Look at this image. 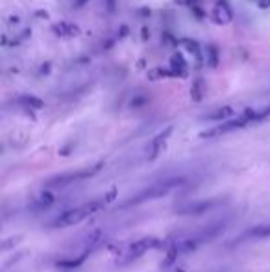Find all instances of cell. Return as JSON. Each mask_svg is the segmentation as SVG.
Here are the masks:
<instances>
[{
	"instance_id": "17",
	"label": "cell",
	"mask_w": 270,
	"mask_h": 272,
	"mask_svg": "<svg viewBox=\"0 0 270 272\" xmlns=\"http://www.w3.org/2000/svg\"><path fill=\"white\" fill-rule=\"evenodd\" d=\"M150 100H148V97H144V95H139V97H135V98H132V102H130V106L132 108H141V106H146Z\"/></svg>"
},
{
	"instance_id": "22",
	"label": "cell",
	"mask_w": 270,
	"mask_h": 272,
	"mask_svg": "<svg viewBox=\"0 0 270 272\" xmlns=\"http://www.w3.org/2000/svg\"><path fill=\"white\" fill-rule=\"evenodd\" d=\"M50 73V63H43L41 65V74H48Z\"/></svg>"
},
{
	"instance_id": "18",
	"label": "cell",
	"mask_w": 270,
	"mask_h": 272,
	"mask_svg": "<svg viewBox=\"0 0 270 272\" xmlns=\"http://www.w3.org/2000/svg\"><path fill=\"white\" fill-rule=\"evenodd\" d=\"M193 13H195V15H196V17H198V19H204V17H206V13H204V10H202L200 6H196V4H195V6H193Z\"/></svg>"
},
{
	"instance_id": "9",
	"label": "cell",
	"mask_w": 270,
	"mask_h": 272,
	"mask_svg": "<svg viewBox=\"0 0 270 272\" xmlns=\"http://www.w3.org/2000/svg\"><path fill=\"white\" fill-rule=\"evenodd\" d=\"M52 30H54V34L59 35V37H76V35L81 34L80 26L72 23H56V24H52Z\"/></svg>"
},
{
	"instance_id": "4",
	"label": "cell",
	"mask_w": 270,
	"mask_h": 272,
	"mask_svg": "<svg viewBox=\"0 0 270 272\" xmlns=\"http://www.w3.org/2000/svg\"><path fill=\"white\" fill-rule=\"evenodd\" d=\"M161 246V241L157 237H141L135 239L132 243L128 244L124 254L119 257V265H126V263H132V261L139 259L143 254H146L148 250H154Z\"/></svg>"
},
{
	"instance_id": "14",
	"label": "cell",
	"mask_w": 270,
	"mask_h": 272,
	"mask_svg": "<svg viewBox=\"0 0 270 272\" xmlns=\"http://www.w3.org/2000/svg\"><path fill=\"white\" fill-rule=\"evenodd\" d=\"M19 104H21V106H24V108H30V109L45 108V102H43L41 98L34 97V95H23V97L19 98Z\"/></svg>"
},
{
	"instance_id": "23",
	"label": "cell",
	"mask_w": 270,
	"mask_h": 272,
	"mask_svg": "<svg viewBox=\"0 0 270 272\" xmlns=\"http://www.w3.org/2000/svg\"><path fill=\"white\" fill-rule=\"evenodd\" d=\"M87 2H89V0H74V6L76 8H83L87 4Z\"/></svg>"
},
{
	"instance_id": "19",
	"label": "cell",
	"mask_w": 270,
	"mask_h": 272,
	"mask_svg": "<svg viewBox=\"0 0 270 272\" xmlns=\"http://www.w3.org/2000/svg\"><path fill=\"white\" fill-rule=\"evenodd\" d=\"M259 10H270V0H257Z\"/></svg>"
},
{
	"instance_id": "8",
	"label": "cell",
	"mask_w": 270,
	"mask_h": 272,
	"mask_svg": "<svg viewBox=\"0 0 270 272\" xmlns=\"http://www.w3.org/2000/svg\"><path fill=\"white\" fill-rule=\"evenodd\" d=\"M211 19L215 24H230L233 21V12H231V8L226 4V2H219L217 6L213 8L211 12Z\"/></svg>"
},
{
	"instance_id": "16",
	"label": "cell",
	"mask_w": 270,
	"mask_h": 272,
	"mask_svg": "<svg viewBox=\"0 0 270 272\" xmlns=\"http://www.w3.org/2000/svg\"><path fill=\"white\" fill-rule=\"evenodd\" d=\"M182 45L185 46V50L189 52V54H193V56L198 59V61H202V52H200V45L196 43V41L193 39H182Z\"/></svg>"
},
{
	"instance_id": "10",
	"label": "cell",
	"mask_w": 270,
	"mask_h": 272,
	"mask_svg": "<svg viewBox=\"0 0 270 272\" xmlns=\"http://www.w3.org/2000/svg\"><path fill=\"white\" fill-rule=\"evenodd\" d=\"M244 239H270V224H257L250 228L242 233L239 241H244Z\"/></svg>"
},
{
	"instance_id": "12",
	"label": "cell",
	"mask_w": 270,
	"mask_h": 272,
	"mask_svg": "<svg viewBox=\"0 0 270 272\" xmlns=\"http://www.w3.org/2000/svg\"><path fill=\"white\" fill-rule=\"evenodd\" d=\"M235 115V109L231 108V106H222V108H219V109H215L213 113H209L206 117L207 120H230L231 117Z\"/></svg>"
},
{
	"instance_id": "13",
	"label": "cell",
	"mask_w": 270,
	"mask_h": 272,
	"mask_svg": "<svg viewBox=\"0 0 270 272\" xmlns=\"http://www.w3.org/2000/svg\"><path fill=\"white\" fill-rule=\"evenodd\" d=\"M206 63H207V67H211V69L219 67V46L213 45V43H209V45L206 46Z\"/></svg>"
},
{
	"instance_id": "25",
	"label": "cell",
	"mask_w": 270,
	"mask_h": 272,
	"mask_svg": "<svg viewBox=\"0 0 270 272\" xmlns=\"http://www.w3.org/2000/svg\"><path fill=\"white\" fill-rule=\"evenodd\" d=\"M35 15H37V17H48V13H45V12H43V10H39V12H37V13H35Z\"/></svg>"
},
{
	"instance_id": "21",
	"label": "cell",
	"mask_w": 270,
	"mask_h": 272,
	"mask_svg": "<svg viewBox=\"0 0 270 272\" xmlns=\"http://www.w3.org/2000/svg\"><path fill=\"white\" fill-rule=\"evenodd\" d=\"M141 37H143V41H148L150 32H148V28H146V26H143V30H141Z\"/></svg>"
},
{
	"instance_id": "6",
	"label": "cell",
	"mask_w": 270,
	"mask_h": 272,
	"mask_svg": "<svg viewBox=\"0 0 270 272\" xmlns=\"http://www.w3.org/2000/svg\"><path fill=\"white\" fill-rule=\"evenodd\" d=\"M220 204L219 198H211V200H200V202H193V204H185L182 208L176 210L178 215H185V217H191V215H202V213H206V211H211L213 208H217Z\"/></svg>"
},
{
	"instance_id": "24",
	"label": "cell",
	"mask_w": 270,
	"mask_h": 272,
	"mask_svg": "<svg viewBox=\"0 0 270 272\" xmlns=\"http://www.w3.org/2000/svg\"><path fill=\"white\" fill-rule=\"evenodd\" d=\"M124 35H128V26H126V24H124V26H122V28H121V34H119V39H121V37H124Z\"/></svg>"
},
{
	"instance_id": "15",
	"label": "cell",
	"mask_w": 270,
	"mask_h": 272,
	"mask_svg": "<svg viewBox=\"0 0 270 272\" xmlns=\"http://www.w3.org/2000/svg\"><path fill=\"white\" fill-rule=\"evenodd\" d=\"M202 97H204V80L196 78L191 87V98H193V102H202Z\"/></svg>"
},
{
	"instance_id": "7",
	"label": "cell",
	"mask_w": 270,
	"mask_h": 272,
	"mask_svg": "<svg viewBox=\"0 0 270 272\" xmlns=\"http://www.w3.org/2000/svg\"><path fill=\"white\" fill-rule=\"evenodd\" d=\"M170 133H172V126H168V128H165L163 131H159V133L150 141V145H148V159L150 161H154V159L159 156L161 148L165 147V143H167V139L170 137Z\"/></svg>"
},
{
	"instance_id": "3",
	"label": "cell",
	"mask_w": 270,
	"mask_h": 272,
	"mask_svg": "<svg viewBox=\"0 0 270 272\" xmlns=\"http://www.w3.org/2000/svg\"><path fill=\"white\" fill-rule=\"evenodd\" d=\"M255 122H257V109H246V111H242L241 115H237V117L226 120V122H220L219 126H215L211 130L202 131L200 137L202 139H213V137H220V135H224V133H230V131L246 128V126L255 124Z\"/></svg>"
},
{
	"instance_id": "11",
	"label": "cell",
	"mask_w": 270,
	"mask_h": 272,
	"mask_svg": "<svg viewBox=\"0 0 270 272\" xmlns=\"http://www.w3.org/2000/svg\"><path fill=\"white\" fill-rule=\"evenodd\" d=\"M170 74L172 76H182V78L187 76V61H185L179 52L170 57Z\"/></svg>"
},
{
	"instance_id": "20",
	"label": "cell",
	"mask_w": 270,
	"mask_h": 272,
	"mask_svg": "<svg viewBox=\"0 0 270 272\" xmlns=\"http://www.w3.org/2000/svg\"><path fill=\"white\" fill-rule=\"evenodd\" d=\"M174 2H176V4H178V6H195V0H174Z\"/></svg>"
},
{
	"instance_id": "1",
	"label": "cell",
	"mask_w": 270,
	"mask_h": 272,
	"mask_svg": "<svg viewBox=\"0 0 270 272\" xmlns=\"http://www.w3.org/2000/svg\"><path fill=\"white\" fill-rule=\"evenodd\" d=\"M104 208V202L100 200H93V202H87V204H81L78 208H72V210H67L63 211L61 215H58L54 221L48 224V228L52 230H59V228H69V226H76V224H80L83 222L85 219L93 217L95 213Z\"/></svg>"
},
{
	"instance_id": "5",
	"label": "cell",
	"mask_w": 270,
	"mask_h": 272,
	"mask_svg": "<svg viewBox=\"0 0 270 272\" xmlns=\"http://www.w3.org/2000/svg\"><path fill=\"white\" fill-rule=\"evenodd\" d=\"M102 167V163L95 165L93 169H83V170H76V172H65V174L52 176L45 181L46 187H63V185H69V183H74V181L85 180V178H91L95 172H98Z\"/></svg>"
},
{
	"instance_id": "2",
	"label": "cell",
	"mask_w": 270,
	"mask_h": 272,
	"mask_svg": "<svg viewBox=\"0 0 270 272\" xmlns=\"http://www.w3.org/2000/svg\"><path fill=\"white\" fill-rule=\"evenodd\" d=\"M184 183H185V178H182V176L155 181V183H152L150 187L139 191L137 194H133L132 198L128 200L124 206H137V204H144V202H150V200L163 198V196H167L170 191H174V189L179 187V185H184Z\"/></svg>"
}]
</instances>
